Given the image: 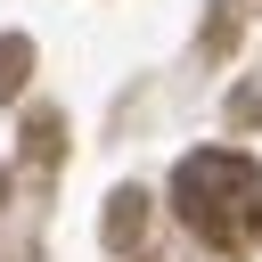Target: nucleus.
<instances>
[{
	"mask_svg": "<svg viewBox=\"0 0 262 262\" xmlns=\"http://www.w3.org/2000/svg\"><path fill=\"white\" fill-rule=\"evenodd\" d=\"M172 205L213 254H254V237H262V164L237 156V147H196L172 172Z\"/></svg>",
	"mask_w": 262,
	"mask_h": 262,
	"instance_id": "obj_1",
	"label": "nucleus"
},
{
	"mask_svg": "<svg viewBox=\"0 0 262 262\" xmlns=\"http://www.w3.org/2000/svg\"><path fill=\"white\" fill-rule=\"evenodd\" d=\"M66 156V115L57 106H33L25 115V164H57Z\"/></svg>",
	"mask_w": 262,
	"mask_h": 262,
	"instance_id": "obj_2",
	"label": "nucleus"
},
{
	"mask_svg": "<svg viewBox=\"0 0 262 262\" xmlns=\"http://www.w3.org/2000/svg\"><path fill=\"white\" fill-rule=\"evenodd\" d=\"M139 229H147V196L139 188H115L106 196V246L123 254V246H139Z\"/></svg>",
	"mask_w": 262,
	"mask_h": 262,
	"instance_id": "obj_3",
	"label": "nucleus"
},
{
	"mask_svg": "<svg viewBox=\"0 0 262 262\" xmlns=\"http://www.w3.org/2000/svg\"><path fill=\"white\" fill-rule=\"evenodd\" d=\"M25 74H33V41L25 33H0V98H16Z\"/></svg>",
	"mask_w": 262,
	"mask_h": 262,
	"instance_id": "obj_4",
	"label": "nucleus"
},
{
	"mask_svg": "<svg viewBox=\"0 0 262 262\" xmlns=\"http://www.w3.org/2000/svg\"><path fill=\"white\" fill-rule=\"evenodd\" d=\"M229 123H237V131H254V123H262V82H246V90L229 98Z\"/></svg>",
	"mask_w": 262,
	"mask_h": 262,
	"instance_id": "obj_5",
	"label": "nucleus"
},
{
	"mask_svg": "<svg viewBox=\"0 0 262 262\" xmlns=\"http://www.w3.org/2000/svg\"><path fill=\"white\" fill-rule=\"evenodd\" d=\"M0 205H8V172H0Z\"/></svg>",
	"mask_w": 262,
	"mask_h": 262,
	"instance_id": "obj_6",
	"label": "nucleus"
}]
</instances>
